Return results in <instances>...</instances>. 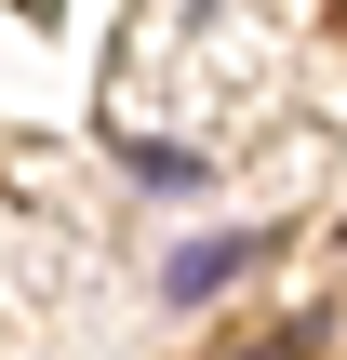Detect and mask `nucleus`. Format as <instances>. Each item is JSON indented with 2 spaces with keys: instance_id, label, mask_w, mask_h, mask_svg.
<instances>
[{
  "instance_id": "f257e3e1",
  "label": "nucleus",
  "mask_w": 347,
  "mask_h": 360,
  "mask_svg": "<svg viewBox=\"0 0 347 360\" xmlns=\"http://www.w3.org/2000/svg\"><path fill=\"white\" fill-rule=\"evenodd\" d=\"M241 267H254V227H241V240H201V254L174 267V294H214V281H241Z\"/></svg>"
},
{
  "instance_id": "f03ea898",
  "label": "nucleus",
  "mask_w": 347,
  "mask_h": 360,
  "mask_svg": "<svg viewBox=\"0 0 347 360\" xmlns=\"http://www.w3.org/2000/svg\"><path fill=\"white\" fill-rule=\"evenodd\" d=\"M241 360H321V347H308V334H267V347H241Z\"/></svg>"
}]
</instances>
